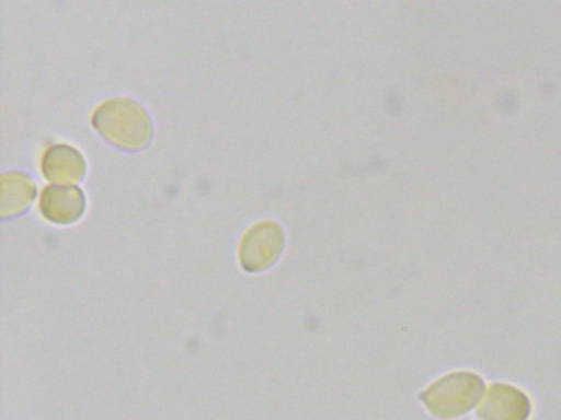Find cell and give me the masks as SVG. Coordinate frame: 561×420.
<instances>
[{"label":"cell","mask_w":561,"mask_h":420,"mask_svg":"<svg viewBox=\"0 0 561 420\" xmlns=\"http://www.w3.org/2000/svg\"><path fill=\"white\" fill-rule=\"evenodd\" d=\"M87 163L79 150L68 144L49 147L42 159V172L53 183L71 184L81 180Z\"/></svg>","instance_id":"obj_6"},{"label":"cell","mask_w":561,"mask_h":420,"mask_svg":"<svg viewBox=\"0 0 561 420\" xmlns=\"http://www.w3.org/2000/svg\"><path fill=\"white\" fill-rule=\"evenodd\" d=\"M283 244L277 225L264 222L252 226L240 243L239 257L242 267L249 271L259 270L272 261Z\"/></svg>","instance_id":"obj_3"},{"label":"cell","mask_w":561,"mask_h":420,"mask_svg":"<svg viewBox=\"0 0 561 420\" xmlns=\"http://www.w3.org/2000/svg\"><path fill=\"white\" fill-rule=\"evenodd\" d=\"M483 387V381L473 373L451 374L433 385L426 394V404L437 416L456 417L477 404Z\"/></svg>","instance_id":"obj_2"},{"label":"cell","mask_w":561,"mask_h":420,"mask_svg":"<svg viewBox=\"0 0 561 420\" xmlns=\"http://www.w3.org/2000/svg\"><path fill=\"white\" fill-rule=\"evenodd\" d=\"M36 197V187L32 179L18 172L1 175L0 212L10 218L26 210Z\"/></svg>","instance_id":"obj_7"},{"label":"cell","mask_w":561,"mask_h":420,"mask_svg":"<svg viewBox=\"0 0 561 420\" xmlns=\"http://www.w3.org/2000/svg\"><path fill=\"white\" fill-rule=\"evenodd\" d=\"M91 122L105 140L129 151L145 148L153 135L147 112L127 97H114L103 102L93 112Z\"/></svg>","instance_id":"obj_1"},{"label":"cell","mask_w":561,"mask_h":420,"mask_svg":"<svg viewBox=\"0 0 561 420\" xmlns=\"http://www.w3.org/2000/svg\"><path fill=\"white\" fill-rule=\"evenodd\" d=\"M529 413L527 396L506 384L491 385L478 408V415L483 420H527Z\"/></svg>","instance_id":"obj_5"},{"label":"cell","mask_w":561,"mask_h":420,"mask_svg":"<svg viewBox=\"0 0 561 420\" xmlns=\"http://www.w3.org/2000/svg\"><path fill=\"white\" fill-rule=\"evenodd\" d=\"M42 215L56 224H70L78 221L85 209V196L75 185H48L39 198Z\"/></svg>","instance_id":"obj_4"}]
</instances>
